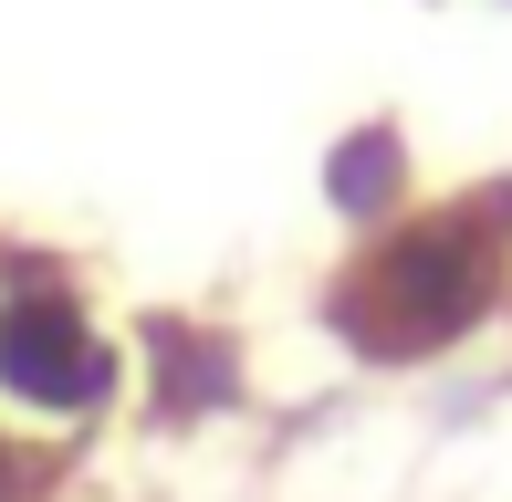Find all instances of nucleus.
<instances>
[{
  "label": "nucleus",
  "mask_w": 512,
  "mask_h": 502,
  "mask_svg": "<svg viewBox=\"0 0 512 502\" xmlns=\"http://www.w3.org/2000/svg\"><path fill=\"white\" fill-rule=\"evenodd\" d=\"M512 314V168L408 199L387 231H356L314 283V325L356 367H450Z\"/></svg>",
  "instance_id": "nucleus-1"
},
{
  "label": "nucleus",
  "mask_w": 512,
  "mask_h": 502,
  "mask_svg": "<svg viewBox=\"0 0 512 502\" xmlns=\"http://www.w3.org/2000/svg\"><path fill=\"white\" fill-rule=\"evenodd\" d=\"M115 398H126V346L105 335L84 262L32 231H0V408L74 440L115 419Z\"/></svg>",
  "instance_id": "nucleus-2"
},
{
  "label": "nucleus",
  "mask_w": 512,
  "mask_h": 502,
  "mask_svg": "<svg viewBox=\"0 0 512 502\" xmlns=\"http://www.w3.org/2000/svg\"><path fill=\"white\" fill-rule=\"evenodd\" d=\"M136 408H147L157 440H189V429L251 408V346L241 325L199 304H147L136 314Z\"/></svg>",
  "instance_id": "nucleus-3"
},
{
  "label": "nucleus",
  "mask_w": 512,
  "mask_h": 502,
  "mask_svg": "<svg viewBox=\"0 0 512 502\" xmlns=\"http://www.w3.org/2000/svg\"><path fill=\"white\" fill-rule=\"evenodd\" d=\"M408 199H418V147H408L398 116H366V126H345L335 147H324V210L345 220V241L387 231Z\"/></svg>",
  "instance_id": "nucleus-4"
},
{
  "label": "nucleus",
  "mask_w": 512,
  "mask_h": 502,
  "mask_svg": "<svg viewBox=\"0 0 512 502\" xmlns=\"http://www.w3.org/2000/svg\"><path fill=\"white\" fill-rule=\"evenodd\" d=\"M63 492H74V440L0 419V502H63Z\"/></svg>",
  "instance_id": "nucleus-5"
}]
</instances>
